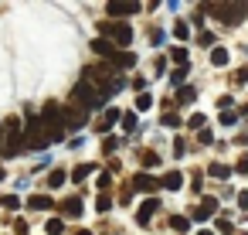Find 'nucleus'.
<instances>
[{
	"mask_svg": "<svg viewBox=\"0 0 248 235\" xmlns=\"http://www.w3.org/2000/svg\"><path fill=\"white\" fill-rule=\"evenodd\" d=\"M41 123H45V130H48V140H51V143L65 140V109H62V106L48 102V106H45V116H41Z\"/></svg>",
	"mask_w": 248,
	"mask_h": 235,
	"instance_id": "obj_1",
	"label": "nucleus"
},
{
	"mask_svg": "<svg viewBox=\"0 0 248 235\" xmlns=\"http://www.w3.org/2000/svg\"><path fill=\"white\" fill-rule=\"evenodd\" d=\"M72 99H75V106H82V109H99V106H102V92H99L89 79H82V82L75 85Z\"/></svg>",
	"mask_w": 248,
	"mask_h": 235,
	"instance_id": "obj_2",
	"label": "nucleus"
},
{
	"mask_svg": "<svg viewBox=\"0 0 248 235\" xmlns=\"http://www.w3.org/2000/svg\"><path fill=\"white\" fill-rule=\"evenodd\" d=\"M51 140H48V130H45V123L38 119V116H31L28 119V126H24V147H31V150H45Z\"/></svg>",
	"mask_w": 248,
	"mask_h": 235,
	"instance_id": "obj_3",
	"label": "nucleus"
},
{
	"mask_svg": "<svg viewBox=\"0 0 248 235\" xmlns=\"http://www.w3.org/2000/svg\"><path fill=\"white\" fill-rule=\"evenodd\" d=\"M99 31H102V38H109L112 45H129V41H133V28L123 24V21H102Z\"/></svg>",
	"mask_w": 248,
	"mask_h": 235,
	"instance_id": "obj_4",
	"label": "nucleus"
},
{
	"mask_svg": "<svg viewBox=\"0 0 248 235\" xmlns=\"http://www.w3.org/2000/svg\"><path fill=\"white\" fill-rule=\"evenodd\" d=\"M24 147V126L21 119H7V143H4V157H17Z\"/></svg>",
	"mask_w": 248,
	"mask_h": 235,
	"instance_id": "obj_5",
	"label": "nucleus"
},
{
	"mask_svg": "<svg viewBox=\"0 0 248 235\" xmlns=\"http://www.w3.org/2000/svg\"><path fill=\"white\" fill-rule=\"evenodd\" d=\"M211 14L221 17L224 24H238L248 11H245V4H211Z\"/></svg>",
	"mask_w": 248,
	"mask_h": 235,
	"instance_id": "obj_6",
	"label": "nucleus"
},
{
	"mask_svg": "<svg viewBox=\"0 0 248 235\" xmlns=\"http://www.w3.org/2000/svg\"><path fill=\"white\" fill-rule=\"evenodd\" d=\"M136 11H140V4H133V0H112V4L106 7L109 17H129V14H136Z\"/></svg>",
	"mask_w": 248,
	"mask_h": 235,
	"instance_id": "obj_7",
	"label": "nucleus"
},
{
	"mask_svg": "<svg viewBox=\"0 0 248 235\" xmlns=\"http://www.w3.org/2000/svg\"><path fill=\"white\" fill-rule=\"evenodd\" d=\"M160 187V181L153 177V174H146V170H140L136 177H133V191H143V194H153Z\"/></svg>",
	"mask_w": 248,
	"mask_h": 235,
	"instance_id": "obj_8",
	"label": "nucleus"
},
{
	"mask_svg": "<svg viewBox=\"0 0 248 235\" xmlns=\"http://www.w3.org/2000/svg\"><path fill=\"white\" fill-rule=\"evenodd\" d=\"M85 123V109L82 106H65V130H78Z\"/></svg>",
	"mask_w": 248,
	"mask_h": 235,
	"instance_id": "obj_9",
	"label": "nucleus"
},
{
	"mask_svg": "<svg viewBox=\"0 0 248 235\" xmlns=\"http://www.w3.org/2000/svg\"><path fill=\"white\" fill-rule=\"evenodd\" d=\"M156 211H160V204H156V198H146V201L140 204V215H136V221H140V225H150V218H153Z\"/></svg>",
	"mask_w": 248,
	"mask_h": 235,
	"instance_id": "obj_10",
	"label": "nucleus"
},
{
	"mask_svg": "<svg viewBox=\"0 0 248 235\" xmlns=\"http://www.w3.org/2000/svg\"><path fill=\"white\" fill-rule=\"evenodd\" d=\"M109 65H112V68H133V65H136V55H133V51H116V55L109 58Z\"/></svg>",
	"mask_w": 248,
	"mask_h": 235,
	"instance_id": "obj_11",
	"label": "nucleus"
},
{
	"mask_svg": "<svg viewBox=\"0 0 248 235\" xmlns=\"http://www.w3.org/2000/svg\"><path fill=\"white\" fill-rule=\"evenodd\" d=\"M116 119H123V116H119V109H106V113H102V119H99V126H95V130H99V133H102V136H106V133H109V130H112V123H116Z\"/></svg>",
	"mask_w": 248,
	"mask_h": 235,
	"instance_id": "obj_12",
	"label": "nucleus"
},
{
	"mask_svg": "<svg viewBox=\"0 0 248 235\" xmlns=\"http://www.w3.org/2000/svg\"><path fill=\"white\" fill-rule=\"evenodd\" d=\"M214 208H217V201H214V198H204V201H201V208H194V215H190V218H194V221H204V218H211V211H214Z\"/></svg>",
	"mask_w": 248,
	"mask_h": 235,
	"instance_id": "obj_13",
	"label": "nucleus"
},
{
	"mask_svg": "<svg viewBox=\"0 0 248 235\" xmlns=\"http://www.w3.org/2000/svg\"><path fill=\"white\" fill-rule=\"evenodd\" d=\"M62 215H65V218H78V215H82V198H78V194L68 198V201L62 204Z\"/></svg>",
	"mask_w": 248,
	"mask_h": 235,
	"instance_id": "obj_14",
	"label": "nucleus"
},
{
	"mask_svg": "<svg viewBox=\"0 0 248 235\" xmlns=\"http://www.w3.org/2000/svg\"><path fill=\"white\" fill-rule=\"evenodd\" d=\"M92 48H95L99 55H106V58H112V55L119 51V48H116V45H112L109 38H95V41H92Z\"/></svg>",
	"mask_w": 248,
	"mask_h": 235,
	"instance_id": "obj_15",
	"label": "nucleus"
},
{
	"mask_svg": "<svg viewBox=\"0 0 248 235\" xmlns=\"http://www.w3.org/2000/svg\"><path fill=\"white\" fill-rule=\"evenodd\" d=\"M167 191H180V184H184V177H180V170H170V174H163V181H160Z\"/></svg>",
	"mask_w": 248,
	"mask_h": 235,
	"instance_id": "obj_16",
	"label": "nucleus"
},
{
	"mask_svg": "<svg viewBox=\"0 0 248 235\" xmlns=\"http://www.w3.org/2000/svg\"><path fill=\"white\" fill-rule=\"evenodd\" d=\"M28 208L45 211V208H55V204H51V198H48V194H31V198H28Z\"/></svg>",
	"mask_w": 248,
	"mask_h": 235,
	"instance_id": "obj_17",
	"label": "nucleus"
},
{
	"mask_svg": "<svg viewBox=\"0 0 248 235\" xmlns=\"http://www.w3.org/2000/svg\"><path fill=\"white\" fill-rule=\"evenodd\" d=\"M123 130H126V133H136V130H140V116H136V113H123Z\"/></svg>",
	"mask_w": 248,
	"mask_h": 235,
	"instance_id": "obj_18",
	"label": "nucleus"
},
{
	"mask_svg": "<svg viewBox=\"0 0 248 235\" xmlns=\"http://www.w3.org/2000/svg\"><path fill=\"white\" fill-rule=\"evenodd\" d=\"M170 228H173V232H187V228H190V218H187V215H173V218H170Z\"/></svg>",
	"mask_w": 248,
	"mask_h": 235,
	"instance_id": "obj_19",
	"label": "nucleus"
},
{
	"mask_svg": "<svg viewBox=\"0 0 248 235\" xmlns=\"http://www.w3.org/2000/svg\"><path fill=\"white\" fill-rule=\"evenodd\" d=\"M211 65H228V51L224 48H211Z\"/></svg>",
	"mask_w": 248,
	"mask_h": 235,
	"instance_id": "obj_20",
	"label": "nucleus"
},
{
	"mask_svg": "<svg viewBox=\"0 0 248 235\" xmlns=\"http://www.w3.org/2000/svg\"><path fill=\"white\" fill-rule=\"evenodd\" d=\"M194 96H197V92H194V89L187 85V89H180V92H177V99H173V102H180V106H187V102H194Z\"/></svg>",
	"mask_w": 248,
	"mask_h": 235,
	"instance_id": "obj_21",
	"label": "nucleus"
},
{
	"mask_svg": "<svg viewBox=\"0 0 248 235\" xmlns=\"http://www.w3.org/2000/svg\"><path fill=\"white\" fill-rule=\"evenodd\" d=\"M173 34H177L180 41H187V38H190V28H187V21H177V24H173Z\"/></svg>",
	"mask_w": 248,
	"mask_h": 235,
	"instance_id": "obj_22",
	"label": "nucleus"
},
{
	"mask_svg": "<svg viewBox=\"0 0 248 235\" xmlns=\"http://www.w3.org/2000/svg\"><path fill=\"white\" fill-rule=\"evenodd\" d=\"M170 58H173L180 68H187V48H173V51H170Z\"/></svg>",
	"mask_w": 248,
	"mask_h": 235,
	"instance_id": "obj_23",
	"label": "nucleus"
},
{
	"mask_svg": "<svg viewBox=\"0 0 248 235\" xmlns=\"http://www.w3.org/2000/svg\"><path fill=\"white\" fill-rule=\"evenodd\" d=\"M140 160H143V167H156V164H160V157H156L153 150H143V153H140Z\"/></svg>",
	"mask_w": 248,
	"mask_h": 235,
	"instance_id": "obj_24",
	"label": "nucleus"
},
{
	"mask_svg": "<svg viewBox=\"0 0 248 235\" xmlns=\"http://www.w3.org/2000/svg\"><path fill=\"white\" fill-rule=\"evenodd\" d=\"M65 184V170H51L48 174V187H62Z\"/></svg>",
	"mask_w": 248,
	"mask_h": 235,
	"instance_id": "obj_25",
	"label": "nucleus"
},
{
	"mask_svg": "<svg viewBox=\"0 0 248 235\" xmlns=\"http://www.w3.org/2000/svg\"><path fill=\"white\" fill-rule=\"evenodd\" d=\"M109 208H112V198H109V194H99V198H95V211H102V215H106Z\"/></svg>",
	"mask_w": 248,
	"mask_h": 235,
	"instance_id": "obj_26",
	"label": "nucleus"
},
{
	"mask_svg": "<svg viewBox=\"0 0 248 235\" xmlns=\"http://www.w3.org/2000/svg\"><path fill=\"white\" fill-rule=\"evenodd\" d=\"M150 106H153V96H146V92H140V96H136V109L143 113V109H150Z\"/></svg>",
	"mask_w": 248,
	"mask_h": 235,
	"instance_id": "obj_27",
	"label": "nucleus"
},
{
	"mask_svg": "<svg viewBox=\"0 0 248 235\" xmlns=\"http://www.w3.org/2000/svg\"><path fill=\"white\" fill-rule=\"evenodd\" d=\"M89 174H95V167H92V164H82V167H75V174H72V177H75V181H82V177H89Z\"/></svg>",
	"mask_w": 248,
	"mask_h": 235,
	"instance_id": "obj_28",
	"label": "nucleus"
},
{
	"mask_svg": "<svg viewBox=\"0 0 248 235\" xmlns=\"http://www.w3.org/2000/svg\"><path fill=\"white\" fill-rule=\"evenodd\" d=\"M228 174H231V170H228L224 164H211V177H217V181H224Z\"/></svg>",
	"mask_w": 248,
	"mask_h": 235,
	"instance_id": "obj_29",
	"label": "nucleus"
},
{
	"mask_svg": "<svg viewBox=\"0 0 248 235\" xmlns=\"http://www.w3.org/2000/svg\"><path fill=\"white\" fill-rule=\"evenodd\" d=\"M187 126H190V130H197V133H201V130H204V116H201V113H194V116H190V123H187Z\"/></svg>",
	"mask_w": 248,
	"mask_h": 235,
	"instance_id": "obj_30",
	"label": "nucleus"
},
{
	"mask_svg": "<svg viewBox=\"0 0 248 235\" xmlns=\"http://www.w3.org/2000/svg\"><path fill=\"white\" fill-rule=\"evenodd\" d=\"M221 123H224V126H231V123H238V113H231V109H228V113H221Z\"/></svg>",
	"mask_w": 248,
	"mask_h": 235,
	"instance_id": "obj_31",
	"label": "nucleus"
},
{
	"mask_svg": "<svg viewBox=\"0 0 248 235\" xmlns=\"http://www.w3.org/2000/svg\"><path fill=\"white\" fill-rule=\"evenodd\" d=\"M58 232H62V218H51L48 221V235H58Z\"/></svg>",
	"mask_w": 248,
	"mask_h": 235,
	"instance_id": "obj_32",
	"label": "nucleus"
},
{
	"mask_svg": "<svg viewBox=\"0 0 248 235\" xmlns=\"http://www.w3.org/2000/svg\"><path fill=\"white\" fill-rule=\"evenodd\" d=\"M197 41H201V45H214V34H211V31H201Z\"/></svg>",
	"mask_w": 248,
	"mask_h": 235,
	"instance_id": "obj_33",
	"label": "nucleus"
},
{
	"mask_svg": "<svg viewBox=\"0 0 248 235\" xmlns=\"http://www.w3.org/2000/svg\"><path fill=\"white\" fill-rule=\"evenodd\" d=\"M184 150H187V147H184V136H177V140H173V153L184 157Z\"/></svg>",
	"mask_w": 248,
	"mask_h": 235,
	"instance_id": "obj_34",
	"label": "nucleus"
},
{
	"mask_svg": "<svg viewBox=\"0 0 248 235\" xmlns=\"http://www.w3.org/2000/svg\"><path fill=\"white\" fill-rule=\"evenodd\" d=\"M95 184H99V187H102V191H106V187H109V184H112V177H109V174H106V170H102V174H99V181H95Z\"/></svg>",
	"mask_w": 248,
	"mask_h": 235,
	"instance_id": "obj_35",
	"label": "nucleus"
},
{
	"mask_svg": "<svg viewBox=\"0 0 248 235\" xmlns=\"http://www.w3.org/2000/svg\"><path fill=\"white\" fill-rule=\"evenodd\" d=\"M234 170H238V174H245V170H248V157H245V153L238 157V164H234Z\"/></svg>",
	"mask_w": 248,
	"mask_h": 235,
	"instance_id": "obj_36",
	"label": "nucleus"
},
{
	"mask_svg": "<svg viewBox=\"0 0 248 235\" xmlns=\"http://www.w3.org/2000/svg\"><path fill=\"white\" fill-rule=\"evenodd\" d=\"M163 126H180V119H177L173 113H167V116H163Z\"/></svg>",
	"mask_w": 248,
	"mask_h": 235,
	"instance_id": "obj_37",
	"label": "nucleus"
},
{
	"mask_svg": "<svg viewBox=\"0 0 248 235\" xmlns=\"http://www.w3.org/2000/svg\"><path fill=\"white\" fill-rule=\"evenodd\" d=\"M197 140H201V143H211V140H214V133H211V130H201V133H197Z\"/></svg>",
	"mask_w": 248,
	"mask_h": 235,
	"instance_id": "obj_38",
	"label": "nucleus"
},
{
	"mask_svg": "<svg viewBox=\"0 0 248 235\" xmlns=\"http://www.w3.org/2000/svg\"><path fill=\"white\" fill-rule=\"evenodd\" d=\"M234 82L241 85V82H248V68H241V72H234Z\"/></svg>",
	"mask_w": 248,
	"mask_h": 235,
	"instance_id": "obj_39",
	"label": "nucleus"
},
{
	"mask_svg": "<svg viewBox=\"0 0 248 235\" xmlns=\"http://www.w3.org/2000/svg\"><path fill=\"white\" fill-rule=\"evenodd\" d=\"M17 204H21V201H17L14 194H7V198H4V208H17Z\"/></svg>",
	"mask_w": 248,
	"mask_h": 235,
	"instance_id": "obj_40",
	"label": "nucleus"
},
{
	"mask_svg": "<svg viewBox=\"0 0 248 235\" xmlns=\"http://www.w3.org/2000/svg\"><path fill=\"white\" fill-rule=\"evenodd\" d=\"M217 232H224V235H228V232H231V221H228V218H221V221H217Z\"/></svg>",
	"mask_w": 248,
	"mask_h": 235,
	"instance_id": "obj_41",
	"label": "nucleus"
},
{
	"mask_svg": "<svg viewBox=\"0 0 248 235\" xmlns=\"http://www.w3.org/2000/svg\"><path fill=\"white\" fill-rule=\"evenodd\" d=\"M7 143V123H0V147Z\"/></svg>",
	"mask_w": 248,
	"mask_h": 235,
	"instance_id": "obj_42",
	"label": "nucleus"
},
{
	"mask_svg": "<svg viewBox=\"0 0 248 235\" xmlns=\"http://www.w3.org/2000/svg\"><path fill=\"white\" fill-rule=\"evenodd\" d=\"M238 204H245V208H248V191H241V194H238Z\"/></svg>",
	"mask_w": 248,
	"mask_h": 235,
	"instance_id": "obj_43",
	"label": "nucleus"
},
{
	"mask_svg": "<svg viewBox=\"0 0 248 235\" xmlns=\"http://www.w3.org/2000/svg\"><path fill=\"white\" fill-rule=\"evenodd\" d=\"M238 143H248V133H241V136H238Z\"/></svg>",
	"mask_w": 248,
	"mask_h": 235,
	"instance_id": "obj_44",
	"label": "nucleus"
},
{
	"mask_svg": "<svg viewBox=\"0 0 248 235\" xmlns=\"http://www.w3.org/2000/svg\"><path fill=\"white\" fill-rule=\"evenodd\" d=\"M75 235H92V232H89V228H78V232H75Z\"/></svg>",
	"mask_w": 248,
	"mask_h": 235,
	"instance_id": "obj_45",
	"label": "nucleus"
},
{
	"mask_svg": "<svg viewBox=\"0 0 248 235\" xmlns=\"http://www.w3.org/2000/svg\"><path fill=\"white\" fill-rule=\"evenodd\" d=\"M197 235H214V232H197Z\"/></svg>",
	"mask_w": 248,
	"mask_h": 235,
	"instance_id": "obj_46",
	"label": "nucleus"
},
{
	"mask_svg": "<svg viewBox=\"0 0 248 235\" xmlns=\"http://www.w3.org/2000/svg\"><path fill=\"white\" fill-rule=\"evenodd\" d=\"M0 181H4V167H0Z\"/></svg>",
	"mask_w": 248,
	"mask_h": 235,
	"instance_id": "obj_47",
	"label": "nucleus"
}]
</instances>
